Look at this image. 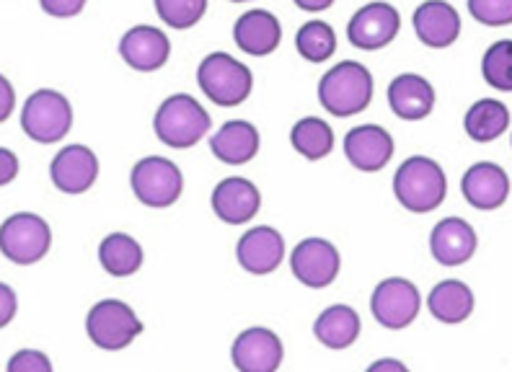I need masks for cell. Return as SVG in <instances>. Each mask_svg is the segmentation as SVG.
Wrapping results in <instances>:
<instances>
[{"instance_id": "8fae6325", "label": "cell", "mask_w": 512, "mask_h": 372, "mask_svg": "<svg viewBox=\"0 0 512 372\" xmlns=\"http://www.w3.org/2000/svg\"><path fill=\"white\" fill-rule=\"evenodd\" d=\"M401 29V16L391 3L375 0L368 3L352 16L350 26H347V37L355 44L357 50L373 52L383 50L386 44L396 39Z\"/></svg>"}, {"instance_id": "e575fe53", "label": "cell", "mask_w": 512, "mask_h": 372, "mask_svg": "<svg viewBox=\"0 0 512 372\" xmlns=\"http://www.w3.org/2000/svg\"><path fill=\"white\" fill-rule=\"evenodd\" d=\"M16 308H19L16 292L0 282V329H6L8 323L13 321V316H16Z\"/></svg>"}, {"instance_id": "603a6c76", "label": "cell", "mask_w": 512, "mask_h": 372, "mask_svg": "<svg viewBox=\"0 0 512 372\" xmlns=\"http://www.w3.org/2000/svg\"><path fill=\"white\" fill-rule=\"evenodd\" d=\"M210 150L218 161L228 166H244L259 153V130L244 119H233L215 132Z\"/></svg>"}, {"instance_id": "f1b7e54d", "label": "cell", "mask_w": 512, "mask_h": 372, "mask_svg": "<svg viewBox=\"0 0 512 372\" xmlns=\"http://www.w3.org/2000/svg\"><path fill=\"white\" fill-rule=\"evenodd\" d=\"M295 47L308 62H326L337 52V34L326 21H308L295 34Z\"/></svg>"}, {"instance_id": "f35d334b", "label": "cell", "mask_w": 512, "mask_h": 372, "mask_svg": "<svg viewBox=\"0 0 512 372\" xmlns=\"http://www.w3.org/2000/svg\"><path fill=\"white\" fill-rule=\"evenodd\" d=\"M381 370H396V372H406L404 362H396V360H378L368 367V372H381Z\"/></svg>"}, {"instance_id": "d6986e66", "label": "cell", "mask_w": 512, "mask_h": 372, "mask_svg": "<svg viewBox=\"0 0 512 372\" xmlns=\"http://www.w3.org/2000/svg\"><path fill=\"white\" fill-rule=\"evenodd\" d=\"M414 31L422 44L432 50H445L461 34V16L445 0H425L414 11Z\"/></svg>"}, {"instance_id": "7a4b0ae2", "label": "cell", "mask_w": 512, "mask_h": 372, "mask_svg": "<svg viewBox=\"0 0 512 372\" xmlns=\"http://www.w3.org/2000/svg\"><path fill=\"white\" fill-rule=\"evenodd\" d=\"M394 194L401 207L425 215L443 205L448 194V179L438 161H432L427 155H412L396 171Z\"/></svg>"}, {"instance_id": "5b68a950", "label": "cell", "mask_w": 512, "mask_h": 372, "mask_svg": "<svg viewBox=\"0 0 512 372\" xmlns=\"http://www.w3.org/2000/svg\"><path fill=\"white\" fill-rule=\"evenodd\" d=\"M21 127L34 143L52 145L60 143L73 127V109L63 93L42 88L32 93L21 112Z\"/></svg>"}, {"instance_id": "d590c367", "label": "cell", "mask_w": 512, "mask_h": 372, "mask_svg": "<svg viewBox=\"0 0 512 372\" xmlns=\"http://www.w3.org/2000/svg\"><path fill=\"white\" fill-rule=\"evenodd\" d=\"M19 176V158L8 148H0V186L11 184Z\"/></svg>"}, {"instance_id": "8d00e7d4", "label": "cell", "mask_w": 512, "mask_h": 372, "mask_svg": "<svg viewBox=\"0 0 512 372\" xmlns=\"http://www.w3.org/2000/svg\"><path fill=\"white\" fill-rule=\"evenodd\" d=\"M13 106H16V91L8 83V78L0 75V122H6L13 114Z\"/></svg>"}, {"instance_id": "74e56055", "label": "cell", "mask_w": 512, "mask_h": 372, "mask_svg": "<svg viewBox=\"0 0 512 372\" xmlns=\"http://www.w3.org/2000/svg\"><path fill=\"white\" fill-rule=\"evenodd\" d=\"M334 0H295V6L303 8V11H311V13H319L326 11Z\"/></svg>"}, {"instance_id": "836d02e7", "label": "cell", "mask_w": 512, "mask_h": 372, "mask_svg": "<svg viewBox=\"0 0 512 372\" xmlns=\"http://www.w3.org/2000/svg\"><path fill=\"white\" fill-rule=\"evenodd\" d=\"M39 6H42L44 13L55 16V19H73V16L83 11L86 0H39Z\"/></svg>"}, {"instance_id": "d4e9b609", "label": "cell", "mask_w": 512, "mask_h": 372, "mask_svg": "<svg viewBox=\"0 0 512 372\" xmlns=\"http://www.w3.org/2000/svg\"><path fill=\"white\" fill-rule=\"evenodd\" d=\"M430 313L443 323H461L474 313V292L461 279H443L427 298Z\"/></svg>"}, {"instance_id": "9a60e30c", "label": "cell", "mask_w": 512, "mask_h": 372, "mask_svg": "<svg viewBox=\"0 0 512 372\" xmlns=\"http://www.w3.org/2000/svg\"><path fill=\"white\" fill-rule=\"evenodd\" d=\"M50 176L60 192L83 194L99 179V158L86 145H68L55 155Z\"/></svg>"}, {"instance_id": "d6a6232c", "label": "cell", "mask_w": 512, "mask_h": 372, "mask_svg": "<svg viewBox=\"0 0 512 372\" xmlns=\"http://www.w3.org/2000/svg\"><path fill=\"white\" fill-rule=\"evenodd\" d=\"M8 372H52L50 357L37 349H21L8 362Z\"/></svg>"}, {"instance_id": "ffe728a7", "label": "cell", "mask_w": 512, "mask_h": 372, "mask_svg": "<svg viewBox=\"0 0 512 372\" xmlns=\"http://www.w3.org/2000/svg\"><path fill=\"white\" fill-rule=\"evenodd\" d=\"M259 205H262V194L244 176H231L215 186L213 210L223 223L246 225L259 212Z\"/></svg>"}, {"instance_id": "8992f818", "label": "cell", "mask_w": 512, "mask_h": 372, "mask_svg": "<svg viewBox=\"0 0 512 372\" xmlns=\"http://www.w3.org/2000/svg\"><path fill=\"white\" fill-rule=\"evenodd\" d=\"M86 331L99 349L119 352V349L130 347L132 341L143 334V321L130 305L109 298L88 310Z\"/></svg>"}, {"instance_id": "44dd1931", "label": "cell", "mask_w": 512, "mask_h": 372, "mask_svg": "<svg viewBox=\"0 0 512 372\" xmlns=\"http://www.w3.org/2000/svg\"><path fill=\"white\" fill-rule=\"evenodd\" d=\"M388 106L399 119L419 122V119L430 117V112L435 109V88L422 75L401 73L388 86Z\"/></svg>"}, {"instance_id": "ba28073f", "label": "cell", "mask_w": 512, "mask_h": 372, "mask_svg": "<svg viewBox=\"0 0 512 372\" xmlns=\"http://www.w3.org/2000/svg\"><path fill=\"white\" fill-rule=\"evenodd\" d=\"M52 246L50 225L34 212H19L11 215L0 225V251L13 264L29 267L47 256Z\"/></svg>"}, {"instance_id": "4fadbf2b", "label": "cell", "mask_w": 512, "mask_h": 372, "mask_svg": "<svg viewBox=\"0 0 512 372\" xmlns=\"http://www.w3.org/2000/svg\"><path fill=\"white\" fill-rule=\"evenodd\" d=\"M344 155L357 171H381L394 158V137L378 124H360L344 137Z\"/></svg>"}, {"instance_id": "f546056e", "label": "cell", "mask_w": 512, "mask_h": 372, "mask_svg": "<svg viewBox=\"0 0 512 372\" xmlns=\"http://www.w3.org/2000/svg\"><path fill=\"white\" fill-rule=\"evenodd\" d=\"M481 75L497 91L512 93V39L494 42L481 57Z\"/></svg>"}, {"instance_id": "6da1fadb", "label": "cell", "mask_w": 512, "mask_h": 372, "mask_svg": "<svg viewBox=\"0 0 512 372\" xmlns=\"http://www.w3.org/2000/svg\"><path fill=\"white\" fill-rule=\"evenodd\" d=\"M373 75L363 62L344 60L329 70L319 83V101L334 117H352L373 101Z\"/></svg>"}, {"instance_id": "ac0fdd59", "label": "cell", "mask_w": 512, "mask_h": 372, "mask_svg": "<svg viewBox=\"0 0 512 372\" xmlns=\"http://www.w3.org/2000/svg\"><path fill=\"white\" fill-rule=\"evenodd\" d=\"M238 264L251 274H272L285 259V238L280 230L259 225L246 230L236 248Z\"/></svg>"}, {"instance_id": "7c38bea8", "label": "cell", "mask_w": 512, "mask_h": 372, "mask_svg": "<svg viewBox=\"0 0 512 372\" xmlns=\"http://www.w3.org/2000/svg\"><path fill=\"white\" fill-rule=\"evenodd\" d=\"M282 341L269 329H246L233 341V365L241 372H275L282 365Z\"/></svg>"}, {"instance_id": "9c48e42d", "label": "cell", "mask_w": 512, "mask_h": 372, "mask_svg": "<svg viewBox=\"0 0 512 372\" xmlns=\"http://www.w3.org/2000/svg\"><path fill=\"white\" fill-rule=\"evenodd\" d=\"M419 305H422L419 290L404 277L383 279L370 298L373 318L381 323L383 329L391 331L406 329L409 323H414V318L419 316Z\"/></svg>"}, {"instance_id": "e0dca14e", "label": "cell", "mask_w": 512, "mask_h": 372, "mask_svg": "<svg viewBox=\"0 0 512 372\" xmlns=\"http://www.w3.org/2000/svg\"><path fill=\"white\" fill-rule=\"evenodd\" d=\"M461 192L476 210H497L510 197V176L497 163L481 161L463 174Z\"/></svg>"}, {"instance_id": "52a82bcc", "label": "cell", "mask_w": 512, "mask_h": 372, "mask_svg": "<svg viewBox=\"0 0 512 372\" xmlns=\"http://www.w3.org/2000/svg\"><path fill=\"white\" fill-rule=\"evenodd\" d=\"M132 192L145 207H171L176 199L182 197L184 176L176 163L161 155H148L143 161L135 163L130 176Z\"/></svg>"}, {"instance_id": "5bb4252c", "label": "cell", "mask_w": 512, "mask_h": 372, "mask_svg": "<svg viewBox=\"0 0 512 372\" xmlns=\"http://www.w3.org/2000/svg\"><path fill=\"white\" fill-rule=\"evenodd\" d=\"M119 55L140 73H153L166 65L171 55V39L156 26H132L119 39Z\"/></svg>"}, {"instance_id": "277c9868", "label": "cell", "mask_w": 512, "mask_h": 372, "mask_svg": "<svg viewBox=\"0 0 512 372\" xmlns=\"http://www.w3.org/2000/svg\"><path fill=\"white\" fill-rule=\"evenodd\" d=\"M197 83L213 104L238 106L249 99L251 88H254V75L244 62H238L228 52H213L200 62Z\"/></svg>"}, {"instance_id": "484cf974", "label": "cell", "mask_w": 512, "mask_h": 372, "mask_svg": "<svg viewBox=\"0 0 512 372\" xmlns=\"http://www.w3.org/2000/svg\"><path fill=\"white\" fill-rule=\"evenodd\" d=\"M463 127L474 143H492L510 127V109L497 99H481L466 112Z\"/></svg>"}, {"instance_id": "30bf717a", "label": "cell", "mask_w": 512, "mask_h": 372, "mask_svg": "<svg viewBox=\"0 0 512 372\" xmlns=\"http://www.w3.org/2000/svg\"><path fill=\"white\" fill-rule=\"evenodd\" d=\"M339 267H342V259H339L337 246L326 238H306L290 254V269L295 279L311 290L329 287L337 279Z\"/></svg>"}, {"instance_id": "3957f363", "label": "cell", "mask_w": 512, "mask_h": 372, "mask_svg": "<svg viewBox=\"0 0 512 372\" xmlns=\"http://www.w3.org/2000/svg\"><path fill=\"white\" fill-rule=\"evenodd\" d=\"M153 127H156V135L163 145L184 150L200 143L213 124H210V114L200 101L187 96V93H174L158 106Z\"/></svg>"}, {"instance_id": "ab89813d", "label": "cell", "mask_w": 512, "mask_h": 372, "mask_svg": "<svg viewBox=\"0 0 512 372\" xmlns=\"http://www.w3.org/2000/svg\"><path fill=\"white\" fill-rule=\"evenodd\" d=\"M233 3H246V0H233Z\"/></svg>"}, {"instance_id": "4316f807", "label": "cell", "mask_w": 512, "mask_h": 372, "mask_svg": "<svg viewBox=\"0 0 512 372\" xmlns=\"http://www.w3.org/2000/svg\"><path fill=\"white\" fill-rule=\"evenodd\" d=\"M143 248L127 233H112L101 241L99 261L112 277H130L143 267Z\"/></svg>"}, {"instance_id": "7402d4cb", "label": "cell", "mask_w": 512, "mask_h": 372, "mask_svg": "<svg viewBox=\"0 0 512 372\" xmlns=\"http://www.w3.org/2000/svg\"><path fill=\"white\" fill-rule=\"evenodd\" d=\"M233 39H236L238 50H244L251 57H267L280 47L282 26L280 21L264 8L246 11L233 26Z\"/></svg>"}, {"instance_id": "1f68e13d", "label": "cell", "mask_w": 512, "mask_h": 372, "mask_svg": "<svg viewBox=\"0 0 512 372\" xmlns=\"http://www.w3.org/2000/svg\"><path fill=\"white\" fill-rule=\"evenodd\" d=\"M469 13L484 26H510L512 0H469Z\"/></svg>"}, {"instance_id": "4dcf8cb0", "label": "cell", "mask_w": 512, "mask_h": 372, "mask_svg": "<svg viewBox=\"0 0 512 372\" xmlns=\"http://www.w3.org/2000/svg\"><path fill=\"white\" fill-rule=\"evenodd\" d=\"M156 11L171 29H192L207 13V0H156Z\"/></svg>"}, {"instance_id": "2e32d148", "label": "cell", "mask_w": 512, "mask_h": 372, "mask_svg": "<svg viewBox=\"0 0 512 372\" xmlns=\"http://www.w3.org/2000/svg\"><path fill=\"white\" fill-rule=\"evenodd\" d=\"M479 238L463 217H445L430 233V251L443 267H461L476 254Z\"/></svg>"}, {"instance_id": "83f0119b", "label": "cell", "mask_w": 512, "mask_h": 372, "mask_svg": "<svg viewBox=\"0 0 512 372\" xmlns=\"http://www.w3.org/2000/svg\"><path fill=\"white\" fill-rule=\"evenodd\" d=\"M290 143L308 161H321L334 148V132L319 117H303L290 132Z\"/></svg>"}, {"instance_id": "cb8c5ba5", "label": "cell", "mask_w": 512, "mask_h": 372, "mask_svg": "<svg viewBox=\"0 0 512 372\" xmlns=\"http://www.w3.org/2000/svg\"><path fill=\"white\" fill-rule=\"evenodd\" d=\"M313 334L324 347L347 349L360 336V316L350 305H329L313 323Z\"/></svg>"}]
</instances>
